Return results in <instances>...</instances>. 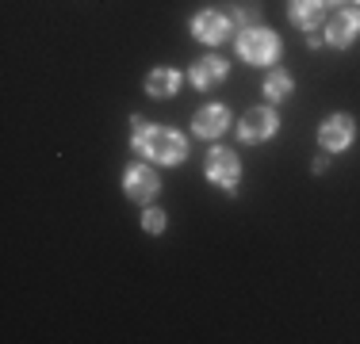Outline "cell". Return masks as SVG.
Instances as JSON below:
<instances>
[{"instance_id":"obj_1","label":"cell","mask_w":360,"mask_h":344,"mask_svg":"<svg viewBox=\"0 0 360 344\" xmlns=\"http://www.w3.org/2000/svg\"><path fill=\"white\" fill-rule=\"evenodd\" d=\"M131 145L139 153H146L150 161H158V165H180V161L188 157L184 134L165 131V126H146L142 115L131 119Z\"/></svg>"},{"instance_id":"obj_2","label":"cell","mask_w":360,"mask_h":344,"mask_svg":"<svg viewBox=\"0 0 360 344\" xmlns=\"http://www.w3.org/2000/svg\"><path fill=\"white\" fill-rule=\"evenodd\" d=\"M238 54H242V62L250 65H272L280 58V34L269 31V27H245L238 34Z\"/></svg>"},{"instance_id":"obj_3","label":"cell","mask_w":360,"mask_h":344,"mask_svg":"<svg viewBox=\"0 0 360 344\" xmlns=\"http://www.w3.org/2000/svg\"><path fill=\"white\" fill-rule=\"evenodd\" d=\"M203 172H207L211 184H219L222 192L234 195V192H238V180H242V161H238L234 150H226V145H215V150H207Z\"/></svg>"},{"instance_id":"obj_4","label":"cell","mask_w":360,"mask_h":344,"mask_svg":"<svg viewBox=\"0 0 360 344\" xmlns=\"http://www.w3.org/2000/svg\"><path fill=\"white\" fill-rule=\"evenodd\" d=\"M353 138H356V123H353V115H345V111L330 115V119L319 126V145H322L326 153L349 150V145H353Z\"/></svg>"},{"instance_id":"obj_5","label":"cell","mask_w":360,"mask_h":344,"mask_svg":"<svg viewBox=\"0 0 360 344\" xmlns=\"http://www.w3.org/2000/svg\"><path fill=\"white\" fill-rule=\"evenodd\" d=\"M280 131V119H276V111L272 107H250L242 115V123H238V134H242V142H269L272 134Z\"/></svg>"},{"instance_id":"obj_6","label":"cell","mask_w":360,"mask_h":344,"mask_svg":"<svg viewBox=\"0 0 360 344\" xmlns=\"http://www.w3.org/2000/svg\"><path fill=\"white\" fill-rule=\"evenodd\" d=\"M123 187H127V195H131L134 203H153L158 192H161V180L150 165H131L127 176H123Z\"/></svg>"},{"instance_id":"obj_7","label":"cell","mask_w":360,"mask_h":344,"mask_svg":"<svg viewBox=\"0 0 360 344\" xmlns=\"http://www.w3.org/2000/svg\"><path fill=\"white\" fill-rule=\"evenodd\" d=\"M192 34L200 42H207V46H219V42L230 39V20L215 8H203V12L192 15Z\"/></svg>"},{"instance_id":"obj_8","label":"cell","mask_w":360,"mask_h":344,"mask_svg":"<svg viewBox=\"0 0 360 344\" xmlns=\"http://www.w3.org/2000/svg\"><path fill=\"white\" fill-rule=\"evenodd\" d=\"M322 31H326V42H330V46H338V50L353 46V42L360 39V12L341 8V12L330 20V27H322Z\"/></svg>"},{"instance_id":"obj_9","label":"cell","mask_w":360,"mask_h":344,"mask_svg":"<svg viewBox=\"0 0 360 344\" xmlns=\"http://www.w3.org/2000/svg\"><path fill=\"white\" fill-rule=\"evenodd\" d=\"M288 20L295 23L299 31H322L326 23V0H291L288 4Z\"/></svg>"},{"instance_id":"obj_10","label":"cell","mask_w":360,"mask_h":344,"mask_svg":"<svg viewBox=\"0 0 360 344\" xmlns=\"http://www.w3.org/2000/svg\"><path fill=\"white\" fill-rule=\"evenodd\" d=\"M226 126H230V111L222 103H207V107H200L192 115V134L200 138H219L226 134Z\"/></svg>"},{"instance_id":"obj_11","label":"cell","mask_w":360,"mask_h":344,"mask_svg":"<svg viewBox=\"0 0 360 344\" xmlns=\"http://www.w3.org/2000/svg\"><path fill=\"white\" fill-rule=\"evenodd\" d=\"M226 73H230L226 58L207 54V58H200V62L192 65V84H195V88H215V84L226 81Z\"/></svg>"},{"instance_id":"obj_12","label":"cell","mask_w":360,"mask_h":344,"mask_svg":"<svg viewBox=\"0 0 360 344\" xmlns=\"http://www.w3.org/2000/svg\"><path fill=\"white\" fill-rule=\"evenodd\" d=\"M176 88H180V73H176V69H153V73L146 77V92H150L153 100L173 96Z\"/></svg>"},{"instance_id":"obj_13","label":"cell","mask_w":360,"mask_h":344,"mask_svg":"<svg viewBox=\"0 0 360 344\" xmlns=\"http://www.w3.org/2000/svg\"><path fill=\"white\" fill-rule=\"evenodd\" d=\"M264 96H269L272 103H284L291 96V77L284 73V69H272V73L264 77Z\"/></svg>"},{"instance_id":"obj_14","label":"cell","mask_w":360,"mask_h":344,"mask_svg":"<svg viewBox=\"0 0 360 344\" xmlns=\"http://www.w3.org/2000/svg\"><path fill=\"white\" fill-rule=\"evenodd\" d=\"M142 230H146V234H165V211H161V206H146Z\"/></svg>"},{"instance_id":"obj_15","label":"cell","mask_w":360,"mask_h":344,"mask_svg":"<svg viewBox=\"0 0 360 344\" xmlns=\"http://www.w3.org/2000/svg\"><path fill=\"white\" fill-rule=\"evenodd\" d=\"M322 42H326V34H319V31H311V34H307V46H314V50H319Z\"/></svg>"},{"instance_id":"obj_16","label":"cell","mask_w":360,"mask_h":344,"mask_svg":"<svg viewBox=\"0 0 360 344\" xmlns=\"http://www.w3.org/2000/svg\"><path fill=\"white\" fill-rule=\"evenodd\" d=\"M330 4H333V0H330Z\"/></svg>"}]
</instances>
